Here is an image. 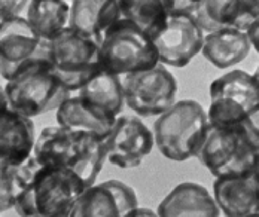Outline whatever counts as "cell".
Listing matches in <instances>:
<instances>
[{"label":"cell","mask_w":259,"mask_h":217,"mask_svg":"<svg viewBox=\"0 0 259 217\" xmlns=\"http://www.w3.org/2000/svg\"><path fill=\"white\" fill-rule=\"evenodd\" d=\"M33 156L42 167L75 171L85 186L90 188L96 185L107 159L106 137L75 133L60 125L48 127L36 140Z\"/></svg>","instance_id":"1"},{"label":"cell","mask_w":259,"mask_h":217,"mask_svg":"<svg viewBox=\"0 0 259 217\" xmlns=\"http://www.w3.org/2000/svg\"><path fill=\"white\" fill-rule=\"evenodd\" d=\"M85 189L75 171L40 167L17 196L14 210L21 217H70Z\"/></svg>","instance_id":"2"},{"label":"cell","mask_w":259,"mask_h":217,"mask_svg":"<svg viewBox=\"0 0 259 217\" xmlns=\"http://www.w3.org/2000/svg\"><path fill=\"white\" fill-rule=\"evenodd\" d=\"M3 91L8 107L30 119L58 108L70 97V91L52 72L50 58L27 63L6 82Z\"/></svg>","instance_id":"3"},{"label":"cell","mask_w":259,"mask_h":217,"mask_svg":"<svg viewBox=\"0 0 259 217\" xmlns=\"http://www.w3.org/2000/svg\"><path fill=\"white\" fill-rule=\"evenodd\" d=\"M208 127L207 113L203 106L194 100H182L156 119L155 146L171 161H186L200 153Z\"/></svg>","instance_id":"4"},{"label":"cell","mask_w":259,"mask_h":217,"mask_svg":"<svg viewBox=\"0 0 259 217\" xmlns=\"http://www.w3.org/2000/svg\"><path fill=\"white\" fill-rule=\"evenodd\" d=\"M159 64L155 45L131 21L121 18L106 31L100 45V66L113 75H133Z\"/></svg>","instance_id":"5"},{"label":"cell","mask_w":259,"mask_h":217,"mask_svg":"<svg viewBox=\"0 0 259 217\" xmlns=\"http://www.w3.org/2000/svg\"><path fill=\"white\" fill-rule=\"evenodd\" d=\"M197 158L216 179H222L252 174L259 155L240 125H210Z\"/></svg>","instance_id":"6"},{"label":"cell","mask_w":259,"mask_h":217,"mask_svg":"<svg viewBox=\"0 0 259 217\" xmlns=\"http://www.w3.org/2000/svg\"><path fill=\"white\" fill-rule=\"evenodd\" d=\"M50 64L55 76L70 91H79L100 69V46L67 28L48 42Z\"/></svg>","instance_id":"7"},{"label":"cell","mask_w":259,"mask_h":217,"mask_svg":"<svg viewBox=\"0 0 259 217\" xmlns=\"http://www.w3.org/2000/svg\"><path fill=\"white\" fill-rule=\"evenodd\" d=\"M208 124L237 125L259 108V83L244 70H233L210 85Z\"/></svg>","instance_id":"8"},{"label":"cell","mask_w":259,"mask_h":217,"mask_svg":"<svg viewBox=\"0 0 259 217\" xmlns=\"http://www.w3.org/2000/svg\"><path fill=\"white\" fill-rule=\"evenodd\" d=\"M122 86L127 106L142 118L161 116L176 103L178 82L162 64L127 75Z\"/></svg>","instance_id":"9"},{"label":"cell","mask_w":259,"mask_h":217,"mask_svg":"<svg viewBox=\"0 0 259 217\" xmlns=\"http://www.w3.org/2000/svg\"><path fill=\"white\" fill-rule=\"evenodd\" d=\"M36 58H50L48 42L37 36L27 18L0 23V76L5 81Z\"/></svg>","instance_id":"10"},{"label":"cell","mask_w":259,"mask_h":217,"mask_svg":"<svg viewBox=\"0 0 259 217\" xmlns=\"http://www.w3.org/2000/svg\"><path fill=\"white\" fill-rule=\"evenodd\" d=\"M204 33L186 14L170 12L165 28L152 40L159 63L171 67H185L203 49Z\"/></svg>","instance_id":"11"},{"label":"cell","mask_w":259,"mask_h":217,"mask_svg":"<svg viewBox=\"0 0 259 217\" xmlns=\"http://www.w3.org/2000/svg\"><path fill=\"white\" fill-rule=\"evenodd\" d=\"M152 131L134 116L118 118L106 137L107 161L122 170L139 167L154 149Z\"/></svg>","instance_id":"12"},{"label":"cell","mask_w":259,"mask_h":217,"mask_svg":"<svg viewBox=\"0 0 259 217\" xmlns=\"http://www.w3.org/2000/svg\"><path fill=\"white\" fill-rule=\"evenodd\" d=\"M137 207L133 188L119 180H107L87 188L70 217H130Z\"/></svg>","instance_id":"13"},{"label":"cell","mask_w":259,"mask_h":217,"mask_svg":"<svg viewBox=\"0 0 259 217\" xmlns=\"http://www.w3.org/2000/svg\"><path fill=\"white\" fill-rule=\"evenodd\" d=\"M213 198L225 217L259 214V182L255 174L216 179Z\"/></svg>","instance_id":"14"},{"label":"cell","mask_w":259,"mask_h":217,"mask_svg":"<svg viewBox=\"0 0 259 217\" xmlns=\"http://www.w3.org/2000/svg\"><path fill=\"white\" fill-rule=\"evenodd\" d=\"M122 18L118 2L113 0H75L70 3L69 28L96 42L99 46L104 34L116 21Z\"/></svg>","instance_id":"15"},{"label":"cell","mask_w":259,"mask_h":217,"mask_svg":"<svg viewBox=\"0 0 259 217\" xmlns=\"http://www.w3.org/2000/svg\"><path fill=\"white\" fill-rule=\"evenodd\" d=\"M156 214L159 217H219V207L204 186L185 182L159 202Z\"/></svg>","instance_id":"16"},{"label":"cell","mask_w":259,"mask_h":217,"mask_svg":"<svg viewBox=\"0 0 259 217\" xmlns=\"http://www.w3.org/2000/svg\"><path fill=\"white\" fill-rule=\"evenodd\" d=\"M34 122L11 108L0 113V161L18 165L33 155Z\"/></svg>","instance_id":"17"},{"label":"cell","mask_w":259,"mask_h":217,"mask_svg":"<svg viewBox=\"0 0 259 217\" xmlns=\"http://www.w3.org/2000/svg\"><path fill=\"white\" fill-rule=\"evenodd\" d=\"M55 119L60 127L75 133L107 137L118 118L83 101L80 97H69L57 108Z\"/></svg>","instance_id":"18"},{"label":"cell","mask_w":259,"mask_h":217,"mask_svg":"<svg viewBox=\"0 0 259 217\" xmlns=\"http://www.w3.org/2000/svg\"><path fill=\"white\" fill-rule=\"evenodd\" d=\"M252 43L247 33L235 28H222L204 36L201 52L218 69H228L250 54Z\"/></svg>","instance_id":"19"},{"label":"cell","mask_w":259,"mask_h":217,"mask_svg":"<svg viewBox=\"0 0 259 217\" xmlns=\"http://www.w3.org/2000/svg\"><path fill=\"white\" fill-rule=\"evenodd\" d=\"M78 97L115 118L122 112L125 103L121 78L104 69H100L79 89Z\"/></svg>","instance_id":"20"},{"label":"cell","mask_w":259,"mask_h":217,"mask_svg":"<svg viewBox=\"0 0 259 217\" xmlns=\"http://www.w3.org/2000/svg\"><path fill=\"white\" fill-rule=\"evenodd\" d=\"M26 18L42 40L51 42L69 28L70 5L64 0H33L28 3Z\"/></svg>","instance_id":"21"},{"label":"cell","mask_w":259,"mask_h":217,"mask_svg":"<svg viewBox=\"0 0 259 217\" xmlns=\"http://www.w3.org/2000/svg\"><path fill=\"white\" fill-rule=\"evenodd\" d=\"M118 5L122 18L136 24L152 40L165 28L170 17L168 2L162 0H121Z\"/></svg>","instance_id":"22"},{"label":"cell","mask_w":259,"mask_h":217,"mask_svg":"<svg viewBox=\"0 0 259 217\" xmlns=\"http://www.w3.org/2000/svg\"><path fill=\"white\" fill-rule=\"evenodd\" d=\"M15 205V183L14 165L0 161V213L14 208Z\"/></svg>","instance_id":"23"},{"label":"cell","mask_w":259,"mask_h":217,"mask_svg":"<svg viewBox=\"0 0 259 217\" xmlns=\"http://www.w3.org/2000/svg\"><path fill=\"white\" fill-rule=\"evenodd\" d=\"M237 125H240V128L243 130V133L249 138L250 144L259 155V108Z\"/></svg>","instance_id":"24"},{"label":"cell","mask_w":259,"mask_h":217,"mask_svg":"<svg viewBox=\"0 0 259 217\" xmlns=\"http://www.w3.org/2000/svg\"><path fill=\"white\" fill-rule=\"evenodd\" d=\"M30 2H0V23L23 17Z\"/></svg>","instance_id":"25"},{"label":"cell","mask_w":259,"mask_h":217,"mask_svg":"<svg viewBox=\"0 0 259 217\" xmlns=\"http://www.w3.org/2000/svg\"><path fill=\"white\" fill-rule=\"evenodd\" d=\"M247 36H249V40H250L252 46L259 52V18L258 21L250 27V30L247 31Z\"/></svg>","instance_id":"26"},{"label":"cell","mask_w":259,"mask_h":217,"mask_svg":"<svg viewBox=\"0 0 259 217\" xmlns=\"http://www.w3.org/2000/svg\"><path fill=\"white\" fill-rule=\"evenodd\" d=\"M130 217H159L156 213H154L152 210H149V208H140V207H137Z\"/></svg>","instance_id":"27"},{"label":"cell","mask_w":259,"mask_h":217,"mask_svg":"<svg viewBox=\"0 0 259 217\" xmlns=\"http://www.w3.org/2000/svg\"><path fill=\"white\" fill-rule=\"evenodd\" d=\"M8 107V101H6V97H5V91L0 88V113H3Z\"/></svg>","instance_id":"28"},{"label":"cell","mask_w":259,"mask_h":217,"mask_svg":"<svg viewBox=\"0 0 259 217\" xmlns=\"http://www.w3.org/2000/svg\"><path fill=\"white\" fill-rule=\"evenodd\" d=\"M253 174H255V177L258 179V182H259V159H258V162H256V167H255V171H253Z\"/></svg>","instance_id":"29"},{"label":"cell","mask_w":259,"mask_h":217,"mask_svg":"<svg viewBox=\"0 0 259 217\" xmlns=\"http://www.w3.org/2000/svg\"><path fill=\"white\" fill-rule=\"evenodd\" d=\"M253 76H255V79H256V82L259 83V66H258V69L255 70V73H253Z\"/></svg>","instance_id":"30"},{"label":"cell","mask_w":259,"mask_h":217,"mask_svg":"<svg viewBox=\"0 0 259 217\" xmlns=\"http://www.w3.org/2000/svg\"><path fill=\"white\" fill-rule=\"evenodd\" d=\"M247 217H259V214H252V216H247Z\"/></svg>","instance_id":"31"}]
</instances>
